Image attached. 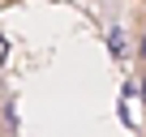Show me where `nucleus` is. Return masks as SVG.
Listing matches in <instances>:
<instances>
[{
    "label": "nucleus",
    "mask_w": 146,
    "mask_h": 137,
    "mask_svg": "<svg viewBox=\"0 0 146 137\" xmlns=\"http://www.w3.org/2000/svg\"><path fill=\"white\" fill-rule=\"evenodd\" d=\"M137 60H142V64H146V30H142V34H137Z\"/></svg>",
    "instance_id": "1"
},
{
    "label": "nucleus",
    "mask_w": 146,
    "mask_h": 137,
    "mask_svg": "<svg viewBox=\"0 0 146 137\" xmlns=\"http://www.w3.org/2000/svg\"><path fill=\"white\" fill-rule=\"evenodd\" d=\"M137 90H142V103H146V73H142V82H137Z\"/></svg>",
    "instance_id": "2"
}]
</instances>
